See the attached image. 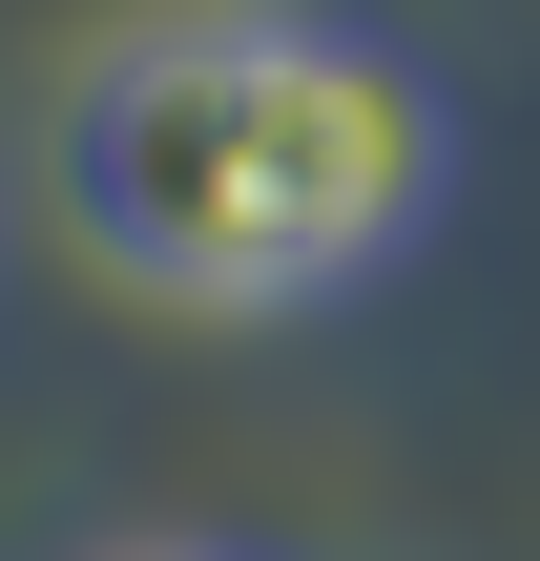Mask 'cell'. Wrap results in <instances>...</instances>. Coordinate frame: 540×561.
<instances>
[{
  "instance_id": "6da1fadb",
  "label": "cell",
  "mask_w": 540,
  "mask_h": 561,
  "mask_svg": "<svg viewBox=\"0 0 540 561\" xmlns=\"http://www.w3.org/2000/svg\"><path fill=\"white\" fill-rule=\"evenodd\" d=\"M437 187H458L437 62L312 0L125 21L62 83V229L166 312H333L437 229Z\"/></svg>"
},
{
  "instance_id": "7a4b0ae2",
  "label": "cell",
  "mask_w": 540,
  "mask_h": 561,
  "mask_svg": "<svg viewBox=\"0 0 540 561\" xmlns=\"http://www.w3.org/2000/svg\"><path fill=\"white\" fill-rule=\"evenodd\" d=\"M166 561H208V541H166Z\"/></svg>"
}]
</instances>
